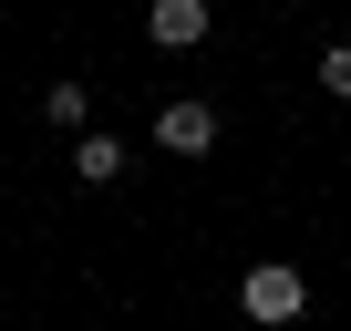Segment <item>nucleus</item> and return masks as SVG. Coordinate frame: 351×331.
<instances>
[{
  "mask_svg": "<svg viewBox=\"0 0 351 331\" xmlns=\"http://www.w3.org/2000/svg\"><path fill=\"white\" fill-rule=\"evenodd\" d=\"M238 300H248V321H269V331H289V321L310 310V279H300L289 259H258V269L238 279Z\"/></svg>",
  "mask_w": 351,
  "mask_h": 331,
  "instance_id": "f257e3e1",
  "label": "nucleus"
},
{
  "mask_svg": "<svg viewBox=\"0 0 351 331\" xmlns=\"http://www.w3.org/2000/svg\"><path fill=\"white\" fill-rule=\"evenodd\" d=\"M155 145H165V155H207V145H217V114H207L197 93L165 104V114H155Z\"/></svg>",
  "mask_w": 351,
  "mask_h": 331,
  "instance_id": "f03ea898",
  "label": "nucleus"
},
{
  "mask_svg": "<svg viewBox=\"0 0 351 331\" xmlns=\"http://www.w3.org/2000/svg\"><path fill=\"white\" fill-rule=\"evenodd\" d=\"M145 32H155L165 52H186V42H207V0H155V11H145Z\"/></svg>",
  "mask_w": 351,
  "mask_h": 331,
  "instance_id": "7ed1b4c3",
  "label": "nucleus"
},
{
  "mask_svg": "<svg viewBox=\"0 0 351 331\" xmlns=\"http://www.w3.org/2000/svg\"><path fill=\"white\" fill-rule=\"evenodd\" d=\"M73 176H83V187H114V176H124V135H83V145H73Z\"/></svg>",
  "mask_w": 351,
  "mask_h": 331,
  "instance_id": "20e7f679",
  "label": "nucleus"
},
{
  "mask_svg": "<svg viewBox=\"0 0 351 331\" xmlns=\"http://www.w3.org/2000/svg\"><path fill=\"white\" fill-rule=\"evenodd\" d=\"M42 114H52L62 135H83V114H93V93H83V83H52V93H42Z\"/></svg>",
  "mask_w": 351,
  "mask_h": 331,
  "instance_id": "39448f33",
  "label": "nucleus"
},
{
  "mask_svg": "<svg viewBox=\"0 0 351 331\" xmlns=\"http://www.w3.org/2000/svg\"><path fill=\"white\" fill-rule=\"evenodd\" d=\"M320 93H341V104H351V42H330V52H320Z\"/></svg>",
  "mask_w": 351,
  "mask_h": 331,
  "instance_id": "423d86ee",
  "label": "nucleus"
}]
</instances>
